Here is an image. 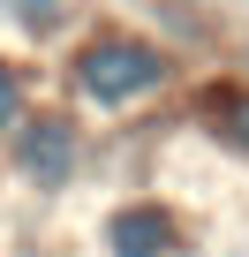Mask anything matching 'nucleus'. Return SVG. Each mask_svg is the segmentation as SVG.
Listing matches in <instances>:
<instances>
[{"mask_svg":"<svg viewBox=\"0 0 249 257\" xmlns=\"http://www.w3.org/2000/svg\"><path fill=\"white\" fill-rule=\"evenodd\" d=\"M68 76H76V91H83L91 106H136V98H151V91L166 83V53H159L151 38L113 31V38H91V46L68 61Z\"/></svg>","mask_w":249,"mask_h":257,"instance_id":"f257e3e1","label":"nucleus"},{"mask_svg":"<svg viewBox=\"0 0 249 257\" xmlns=\"http://www.w3.org/2000/svg\"><path fill=\"white\" fill-rule=\"evenodd\" d=\"M8 159H16V174H23L31 189H68V174H76V159H83V128H76L68 113H31V121L16 128Z\"/></svg>","mask_w":249,"mask_h":257,"instance_id":"f03ea898","label":"nucleus"},{"mask_svg":"<svg viewBox=\"0 0 249 257\" xmlns=\"http://www.w3.org/2000/svg\"><path fill=\"white\" fill-rule=\"evenodd\" d=\"M106 249H113V257H174V249H181V227H174L166 204H129V212H113Z\"/></svg>","mask_w":249,"mask_h":257,"instance_id":"7ed1b4c3","label":"nucleus"},{"mask_svg":"<svg viewBox=\"0 0 249 257\" xmlns=\"http://www.w3.org/2000/svg\"><path fill=\"white\" fill-rule=\"evenodd\" d=\"M8 128H23V68L0 53V137H8Z\"/></svg>","mask_w":249,"mask_h":257,"instance_id":"20e7f679","label":"nucleus"},{"mask_svg":"<svg viewBox=\"0 0 249 257\" xmlns=\"http://www.w3.org/2000/svg\"><path fill=\"white\" fill-rule=\"evenodd\" d=\"M219 128H226V137H234V144H241V152H249V91H241V98H226V106H219Z\"/></svg>","mask_w":249,"mask_h":257,"instance_id":"39448f33","label":"nucleus"},{"mask_svg":"<svg viewBox=\"0 0 249 257\" xmlns=\"http://www.w3.org/2000/svg\"><path fill=\"white\" fill-rule=\"evenodd\" d=\"M8 8H16V16H31V23H46V16L61 8V0H8Z\"/></svg>","mask_w":249,"mask_h":257,"instance_id":"423d86ee","label":"nucleus"}]
</instances>
